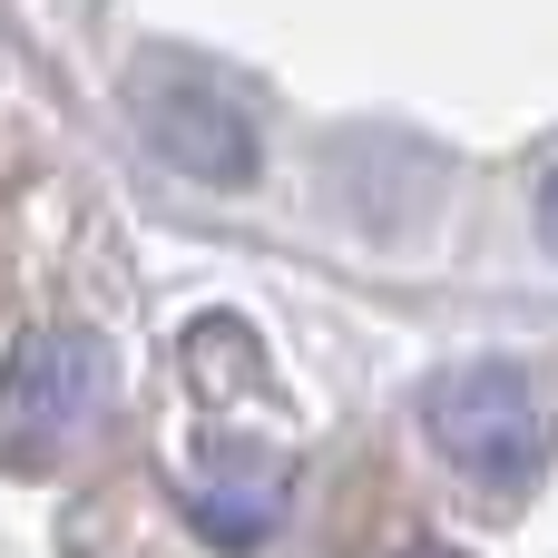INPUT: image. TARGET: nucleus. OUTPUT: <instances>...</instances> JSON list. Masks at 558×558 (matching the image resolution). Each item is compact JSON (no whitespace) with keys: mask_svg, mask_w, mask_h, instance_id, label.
<instances>
[{"mask_svg":"<svg viewBox=\"0 0 558 558\" xmlns=\"http://www.w3.org/2000/svg\"><path fill=\"white\" fill-rule=\"evenodd\" d=\"M422 432L432 451L481 481V490H530L549 471V402L520 363H461V373H432L422 383Z\"/></svg>","mask_w":558,"mask_h":558,"instance_id":"f257e3e1","label":"nucleus"},{"mask_svg":"<svg viewBox=\"0 0 558 558\" xmlns=\"http://www.w3.org/2000/svg\"><path fill=\"white\" fill-rule=\"evenodd\" d=\"M98 402H108V353H98V333H88V324L29 333V343L0 363V461H10V471L59 461V451L98 422Z\"/></svg>","mask_w":558,"mask_h":558,"instance_id":"f03ea898","label":"nucleus"},{"mask_svg":"<svg viewBox=\"0 0 558 558\" xmlns=\"http://www.w3.org/2000/svg\"><path fill=\"white\" fill-rule=\"evenodd\" d=\"M128 108H137V137H147L177 177H196V186H245V177H255V128H245V108H235L206 69L147 59V69L128 78Z\"/></svg>","mask_w":558,"mask_h":558,"instance_id":"7ed1b4c3","label":"nucleus"},{"mask_svg":"<svg viewBox=\"0 0 558 558\" xmlns=\"http://www.w3.org/2000/svg\"><path fill=\"white\" fill-rule=\"evenodd\" d=\"M186 510H196L206 539L255 549V539H275V520H284V461H216V471L186 481Z\"/></svg>","mask_w":558,"mask_h":558,"instance_id":"20e7f679","label":"nucleus"},{"mask_svg":"<svg viewBox=\"0 0 558 558\" xmlns=\"http://www.w3.org/2000/svg\"><path fill=\"white\" fill-rule=\"evenodd\" d=\"M539 235H549V245H558V157H549V167H539Z\"/></svg>","mask_w":558,"mask_h":558,"instance_id":"39448f33","label":"nucleus"},{"mask_svg":"<svg viewBox=\"0 0 558 558\" xmlns=\"http://www.w3.org/2000/svg\"><path fill=\"white\" fill-rule=\"evenodd\" d=\"M402 558H461V549H402Z\"/></svg>","mask_w":558,"mask_h":558,"instance_id":"423d86ee","label":"nucleus"}]
</instances>
